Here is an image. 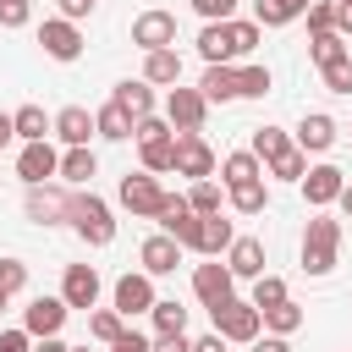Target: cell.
I'll list each match as a JSON object with an SVG mask.
<instances>
[{"label": "cell", "instance_id": "cell-1", "mask_svg": "<svg viewBox=\"0 0 352 352\" xmlns=\"http://www.w3.org/2000/svg\"><path fill=\"white\" fill-rule=\"evenodd\" d=\"M336 258H341V220H330L319 209L302 231V275H330Z\"/></svg>", "mask_w": 352, "mask_h": 352}, {"label": "cell", "instance_id": "cell-2", "mask_svg": "<svg viewBox=\"0 0 352 352\" xmlns=\"http://www.w3.org/2000/svg\"><path fill=\"white\" fill-rule=\"evenodd\" d=\"M66 220L88 248H110L116 242V214H110V204L99 192H72V214Z\"/></svg>", "mask_w": 352, "mask_h": 352}, {"label": "cell", "instance_id": "cell-3", "mask_svg": "<svg viewBox=\"0 0 352 352\" xmlns=\"http://www.w3.org/2000/svg\"><path fill=\"white\" fill-rule=\"evenodd\" d=\"M209 319H214V336H220V341H242V346H253V341H258V330H264L258 308H253V302H242V297H231V302L209 308Z\"/></svg>", "mask_w": 352, "mask_h": 352}, {"label": "cell", "instance_id": "cell-4", "mask_svg": "<svg viewBox=\"0 0 352 352\" xmlns=\"http://www.w3.org/2000/svg\"><path fill=\"white\" fill-rule=\"evenodd\" d=\"M132 44L143 50V55H154V50H176V11H138L132 16Z\"/></svg>", "mask_w": 352, "mask_h": 352}, {"label": "cell", "instance_id": "cell-5", "mask_svg": "<svg viewBox=\"0 0 352 352\" xmlns=\"http://www.w3.org/2000/svg\"><path fill=\"white\" fill-rule=\"evenodd\" d=\"M170 170H176V176H192V182H209V176H214V148L204 143V132H176Z\"/></svg>", "mask_w": 352, "mask_h": 352}, {"label": "cell", "instance_id": "cell-6", "mask_svg": "<svg viewBox=\"0 0 352 352\" xmlns=\"http://www.w3.org/2000/svg\"><path fill=\"white\" fill-rule=\"evenodd\" d=\"M154 220H160V231H165L170 242H182V253H187V248H198V214L187 209V198H182V192H165V204H160V214H154Z\"/></svg>", "mask_w": 352, "mask_h": 352}, {"label": "cell", "instance_id": "cell-7", "mask_svg": "<svg viewBox=\"0 0 352 352\" xmlns=\"http://www.w3.org/2000/svg\"><path fill=\"white\" fill-rule=\"evenodd\" d=\"M192 297H198L204 308H220V302H231V297H236V275L226 270V258H220V264L209 258V264H198V270H192Z\"/></svg>", "mask_w": 352, "mask_h": 352}, {"label": "cell", "instance_id": "cell-8", "mask_svg": "<svg viewBox=\"0 0 352 352\" xmlns=\"http://www.w3.org/2000/svg\"><path fill=\"white\" fill-rule=\"evenodd\" d=\"M204 116H209V104H204L198 88H182V82H176V88L165 94V121H170V132H198Z\"/></svg>", "mask_w": 352, "mask_h": 352}, {"label": "cell", "instance_id": "cell-9", "mask_svg": "<svg viewBox=\"0 0 352 352\" xmlns=\"http://www.w3.org/2000/svg\"><path fill=\"white\" fill-rule=\"evenodd\" d=\"M297 187H302V198H308V209L319 214V209H330V204L341 198V187H346V176H341V165H308Z\"/></svg>", "mask_w": 352, "mask_h": 352}, {"label": "cell", "instance_id": "cell-10", "mask_svg": "<svg viewBox=\"0 0 352 352\" xmlns=\"http://www.w3.org/2000/svg\"><path fill=\"white\" fill-rule=\"evenodd\" d=\"M121 204H126L132 214L154 220V214H160V204H165V187H160L148 170H126V176H121Z\"/></svg>", "mask_w": 352, "mask_h": 352}, {"label": "cell", "instance_id": "cell-11", "mask_svg": "<svg viewBox=\"0 0 352 352\" xmlns=\"http://www.w3.org/2000/svg\"><path fill=\"white\" fill-rule=\"evenodd\" d=\"M16 176H22V187H44V182L60 176V154H55L50 143H22V154H16Z\"/></svg>", "mask_w": 352, "mask_h": 352}, {"label": "cell", "instance_id": "cell-12", "mask_svg": "<svg viewBox=\"0 0 352 352\" xmlns=\"http://www.w3.org/2000/svg\"><path fill=\"white\" fill-rule=\"evenodd\" d=\"M28 220H38V226H60L66 214H72V192L66 187H55V182H44V187H28Z\"/></svg>", "mask_w": 352, "mask_h": 352}, {"label": "cell", "instance_id": "cell-13", "mask_svg": "<svg viewBox=\"0 0 352 352\" xmlns=\"http://www.w3.org/2000/svg\"><path fill=\"white\" fill-rule=\"evenodd\" d=\"M38 44H44L50 60H77V55H82V28L66 22V16H50V22L38 28Z\"/></svg>", "mask_w": 352, "mask_h": 352}, {"label": "cell", "instance_id": "cell-14", "mask_svg": "<svg viewBox=\"0 0 352 352\" xmlns=\"http://www.w3.org/2000/svg\"><path fill=\"white\" fill-rule=\"evenodd\" d=\"M66 302L60 297H33L28 308H22V330L33 336V341H44V336H60V324H66Z\"/></svg>", "mask_w": 352, "mask_h": 352}, {"label": "cell", "instance_id": "cell-15", "mask_svg": "<svg viewBox=\"0 0 352 352\" xmlns=\"http://www.w3.org/2000/svg\"><path fill=\"white\" fill-rule=\"evenodd\" d=\"M60 302H66V308H94V302H99V270H94V264H66V275H60Z\"/></svg>", "mask_w": 352, "mask_h": 352}, {"label": "cell", "instance_id": "cell-16", "mask_svg": "<svg viewBox=\"0 0 352 352\" xmlns=\"http://www.w3.org/2000/svg\"><path fill=\"white\" fill-rule=\"evenodd\" d=\"M154 308V280L138 270V275H121L116 280V314L121 319H132V314H148Z\"/></svg>", "mask_w": 352, "mask_h": 352}, {"label": "cell", "instance_id": "cell-17", "mask_svg": "<svg viewBox=\"0 0 352 352\" xmlns=\"http://www.w3.org/2000/svg\"><path fill=\"white\" fill-rule=\"evenodd\" d=\"M198 55H204L209 66H231V60H236V33H231V22H204Z\"/></svg>", "mask_w": 352, "mask_h": 352}, {"label": "cell", "instance_id": "cell-18", "mask_svg": "<svg viewBox=\"0 0 352 352\" xmlns=\"http://www.w3.org/2000/svg\"><path fill=\"white\" fill-rule=\"evenodd\" d=\"M66 148H88V138H94V110H82V104H66V110H55V126H50Z\"/></svg>", "mask_w": 352, "mask_h": 352}, {"label": "cell", "instance_id": "cell-19", "mask_svg": "<svg viewBox=\"0 0 352 352\" xmlns=\"http://www.w3.org/2000/svg\"><path fill=\"white\" fill-rule=\"evenodd\" d=\"M138 258H143V275L154 280V275H176V264H182V242H170L165 231L160 236H148L143 248H138Z\"/></svg>", "mask_w": 352, "mask_h": 352}, {"label": "cell", "instance_id": "cell-20", "mask_svg": "<svg viewBox=\"0 0 352 352\" xmlns=\"http://www.w3.org/2000/svg\"><path fill=\"white\" fill-rule=\"evenodd\" d=\"M226 270H231L236 280H258V275H264V242H258V236H236V242L226 248Z\"/></svg>", "mask_w": 352, "mask_h": 352}, {"label": "cell", "instance_id": "cell-21", "mask_svg": "<svg viewBox=\"0 0 352 352\" xmlns=\"http://www.w3.org/2000/svg\"><path fill=\"white\" fill-rule=\"evenodd\" d=\"M292 143H297L302 154H324V148L336 143V121H330L324 110H314V116L297 121V138H292Z\"/></svg>", "mask_w": 352, "mask_h": 352}, {"label": "cell", "instance_id": "cell-22", "mask_svg": "<svg viewBox=\"0 0 352 352\" xmlns=\"http://www.w3.org/2000/svg\"><path fill=\"white\" fill-rule=\"evenodd\" d=\"M231 242H236V231H231V220H226V214H198V248H192V253L220 258Z\"/></svg>", "mask_w": 352, "mask_h": 352}, {"label": "cell", "instance_id": "cell-23", "mask_svg": "<svg viewBox=\"0 0 352 352\" xmlns=\"http://www.w3.org/2000/svg\"><path fill=\"white\" fill-rule=\"evenodd\" d=\"M143 82H148V88H176V82H182V55H176V50L143 55Z\"/></svg>", "mask_w": 352, "mask_h": 352}, {"label": "cell", "instance_id": "cell-24", "mask_svg": "<svg viewBox=\"0 0 352 352\" xmlns=\"http://www.w3.org/2000/svg\"><path fill=\"white\" fill-rule=\"evenodd\" d=\"M110 104H121V110H126L132 121H143V116H154V88H148L143 77H138V82L126 77V82H116V94H110Z\"/></svg>", "mask_w": 352, "mask_h": 352}, {"label": "cell", "instance_id": "cell-25", "mask_svg": "<svg viewBox=\"0 0 352 352\" xmlns=\"http://www.w3.org/2000/svg\"><path fill=\"white\" fill-rule=\"evenodd\" d=\"M198 94H204V104H226V99H236V66H204Z\"/></svg>", "mask_w": 352, "mask_h": 352}, {"label": "cell", "instance_id": "cell-26", "mask_svg": "<svg viewBox=\"0 0 352 352\" xmlns=\"http://www.w3.org/2000/svg\"><path fill=\"white\" fill-rule=\"evenodd\" d=\"M50 116L38 110V104H22V110H11V132L22 138V143H50Z\"/></svg>", "mask_w": 352, "mask_h": 352}, {"label": "cell", "instance_id": "cell-27", "mask_svg": "<svg viewBox=\"0 0 352 352\" xmlns=\"http://www.w3.org/2000/svg\"><path fill=\"white\" fill-rule=\"evenodd\" d=\"M258 176H264V165H258L253 148H236V154L220 160V182H226V187H242V182H258Z\"/></svg>", "mask_w": 352, "mask_h": 352}, {"label": "cell", "instance_id": "cell-28", "mask_svg": "<svg viewBox=\"0 0 352 352\" xmlns=\"http://www.w3.org/2000/svg\"><path fill=\"white\" fill-rule=\"evenodd\" d=\"M308 11V0H253V22L258 28H286Z\"/></svg>", "mask_w": 352, "mask_h": 352}, {"label": "cell", "instance_id": "cell-29", "mask_svg": "<svg viewBox=\"0 0 352 352\" xmlns=\"http://www.w3.org/2000/svg\"><path fill=\"white\" fill-rule=\"evenodd\" d=\"M148 319H154V336H187V308L176 297H154Z\"/></svg>", "mask_w": 352, "mask_h": 352}, {"label": "cell", "instance_id": "cell-30", "mask_svg": "<svg viewBox=\"0 0 352 352\" xmlns=\"http://www.w3.org/2000/svg\"><path fill=\"white\" fill-rule=\"evenodd\" d=\"M94 132L110 138V143H126V138H132V116H126L121 104H99V110H94Z\"/></svg>", "mask_w": 352, "mask_h": 352}, {"label": "cell", "instance_id": "cell-31", "mask_svg": "<svg viewBox=\"0 0 352 352\" xmlns=\"http://www.w3.org/2000/svg\"><path fill=\"white\" fill-rule=\"evenodd\" d=\"M226 204H231L236 214H264V204H270L264 176H258V182H242V187H226Z\"/></svg>", "mask_w": 352, "mask_h": 352}, {"label": "cell", "instance_id": "cell-32", "mask_svg": "<svg viewBox=\"0 0 352 352\" xmlns=\"http://www.w3.org/2000/svg\"><path fill=\"white\" fill-rule=\"evenodd\" d=\"M170 154H176V132L170 138H154V143H138V160H143L148 176H165L170 170Z\"/></svg>", "mask_w": 352, "mask_h": 352}, {"label": "cell", "instance_id": "cell-33", "mask_svg": "<svg viewBox=\"0 0 352 352\" xmlns=\"http://www.w3.org/2000/svg\"><path fill=\"white\" fill-rule=\"evenodd\" d=\"M99 170V160H94V148H66L60 154V182H72V187H82L88 176Z\"/></svg>", "mask_w": 352, "mask_h": 352}, {"label": "cell", "instance_id": "cell-34", "mask_svg": "<svg viewBox=\"0 0 352 352\" xmlns=\"http://www.w3.org/2000/svg\"><path fill=\"white\" fill-rule=\"evenodd\" d=\"M258 319H264V330H270V336H292V330H302V308H297L292 297H286V302H275V308H264Z\"/></svg>", "mask_w": 352, "mask_h": 352}, {"label": "cell", "instance_id": "cell-35", "mask_svg": "<svg viewBox=\"0 0 352 352\" xmlns=\"http://www.w3.org/2000/svg\"><path fill=\"white\" fill-rule=\"evenodd\" d=\"M270 94V66H236V99H264Z\"/></svg>", "mask_w": 352, "mask_h": 352}, {"label": "cell", "instance_id": "cell-36", "mask_svg": "<svg viewBox=\"0 0 352 352\" xmlns=\"http://www.w3.org/2000/svg\"><path fill=\"white\" fill-rule=\"evenodd\" d=\"M286 148H292V138H286L280 126H258V132H253V154H258V165H270V160L286 154Z\"/></svg>", "mask_w": 352, "mask_h": 352}, {"label": "cell", "instance_id": "cell-37", "mask_svg": "<svg viewBox=\"0 0 352 352\" xmlns=\"http://www.w3.org/2000/svg\"><path fill=\"white\" fill-rule=\"evenodd\" d=\"M220 204H226L220 182H192V192H187V209L192 214H220Z\"/></svg>", "mask_w": 352, "mask_h": 352}, {"label": "cell", "instance_id": "cell-38", "mask_svg": "<svg viewBox=\"0 0 352 352\" xmlns=\"http://www.w3.org/2000/svg\"><path fill=\"white\" fill-rule=\"evenodd\" d=\"M302 170H308V154H302L297 143H292L286 154H275V160H270V176H280V182H302Z\"/></svg>", "mask_w": 352, "mask_h": 352}, {"label": "cell", "instance_id": "cell-39", "mask_svg": "<svg viewBox=\"0 0 352 352\" xmlns=\"http://www.w3.org/2000/svg\"><path fill=\"white\" fill-rule=\"evenodd\" d=\"M248 302H253L258 314H264V308H275V302H286V280H280V275H258V280H253V297H248Z\"/></svg>", "mask_w": 352, "mask_h": 352}, {"label": "cell", "instance_id": "cell-40", "mask_svg": "<svg viewBox=\"0 0 352 352\" xmlns=\"http://www.w3.org/2000/svg\"><path fill=\"white\" fill-rule=\"evenodd\" d=\"M308 55H314L319 66H330V60H341V55H352V50H346V38H341V33H314Z\"/></svg>", "mask_w": 352, "mask_h": 352}, {"label": "cell", "instance_id": "cell-41", "mask_svg": "<svg viewBox=\"0 0 352 352\" xmlns=\"http://www.w3.org/2000/svg\"><path fill=\"white\" fill-rule=\"evenodd\" d=\"M121 330H126V319H121L116 308H99V314L88 319V336H94V341H104V346H110V341H116Z\"/></svg>", "mask_w": 352, "mask_h": 352}, {"label": "cell", "instance_id": "cell-42", "mask_svg": "<svg viewBox=\"0 0 352 352\" xmlns=\"http://www.w3.org/2000/svg\"><path fill=\"white\" fill-rule=\"evenodd\" d=\"M308 33H336V0H308Z\"/></svg>", "mask_w": 352, "mask_h": 352}, {"label": "cell", "instance_id": "cell-43", "mask_svg": "<svg viewBox=\"0 0 352 352\" xmlns=\"http://www.w3.org/2000/svg\"><path fill=\"white\" fill-rule=\"evenodd\" d=\"M319 72H324V88L330 94H352V55H341V60H330Z\"/></svg>", "mask_w": 352, "mask_h": 352}, {"label": "cell", "instance_id": "cell-44", "mask_svg": "<svg viewBox=\"0 0 352 352\" xmlns=\"http://www.w3.org/2000/svg\"><path fill=\"white\" fill-rule=\"evenodd\" d=\"M28 286V264L22 258H0V297H16Z\"/></svg>", "mask_w": 352, "mask_h": 352}, {"label": "cell", "instance_id": "cell-45", "mask_svg": "<svg viewBox=\"0 0 352 352\" xmlns=\"http://www.w3.org/2000/svg\"><path fill=\"white\" fill-rule=\"evenodd\" d=\"M231 33H236V55H253V50H258V38H264V28H258V22H236V16H231Z\"/></svg>", "mask_w": 352, "mask_h": 352}, {"label": "cell", "instance_id": "cell-46", "mask_svg": "<svg viewBox=\"0 0 352 352\" xmlns=\"http://www.w3.org/2000/svg\"><path fill=\"white\" fill-rule=\"evenodd\" d=\"M132 138H138V143H154V138H170V121H165V116H143V121H132Z\"/></svg>", "mask_w": 352, "mask_h": 352}, {"label": "cell", "instance_id": "cell-47", "mask_svg": "<svg viewBox=\"0 0 352 352\" xmlns=\"http://www.w3.org/2000/svg\"><path fill=\"white\" fill-rule=\"evenodd\" d=\"M192 11H198L204 22H231V16H236V0H192Z\"/></svg>", "mask_w": 352, "mask_h": 352}, {"label": "cell", "instance_id": "cell-48", "mask_svg": "<svg viewBox=\"0 0 352 352\" xmlns=\"http://www.w3.org/2000/svg\"><path fill=\"white\" fill-rule=\"evenodd\" d=\"M28 22V0H0V28H22Z\"/></svg>", "mask_w": 352, "mask_h": 352}, {"label": "cell", "instance_id": "cell-49", "mask_svg": "<svg viewBox=\"0 0 352 352\" xmlns=\"http://www.w3.org/2000/svg\"><path fill=\"white\" fill-rule=\"evenodd\" d=\"M110 352H148V336H138V330H121V336L110 341Z\"/></svg>", "mask_w": 352, "mask_h": 352}, {"label": "cell", "instance_id": "cell-50", "mask_svg": "<svg viewBox=\"0 0 352 352\" xmlns=\"http://www.w3.org/2000/svg\"><path fill=\"white\" fill-rule=\"evenodd\" d=\"M0 352H33V336L28 330H0Z\"/></svg>", "mask_w": 352, "mask_h": 352}, {"label": "cell", "instance_id": "cell-51", "mask_svg": "<svg viewBox=\"0 0 352 352\" xmlns=\"http://www.w3.org/2000/svg\"><path fill=\"white\" fill-rule=\"evenodd\" d=\"M148 352H192V341H187V336H154Z\"/></svg>", "mask_w": 352, "mask_h": 352}, {"label": "cell", "instance_id": "cell-52", "mask_svg": "<svg viewBox=\"0 0 352 352\" xmlns=\"http://www.w3.org/2000/svg\"><path fill=\"white\" fill-rule=\"evenodd\" d=\"M88 11H94V0H60V16H66V22H82Z\"/></svg>", "mask_w": 352, "mask_h": 352}, {"label": "cell", "instance_id": "cell-53", "mask_svg": "<svg viewBox=\"0 0 352 352\" xmlns=\"http://www.w3.org/2000/svg\"><path fill=\"white\" fill-rule=\"evenodd\" d=\"M253 352H292V341L286 336H264V341H253Z\"/></svg>", "mask_w": 352, "mask_h": 352}, {"label": "cell", "instance_id": "cell-54", "mask_svg": "<svg viewBox=\"0 0 352 352\" xmlns=\"http://www.w3.org/2000/svg\"><path fill=\"white\" fill-rule=\"evenodd\" d=\"M192 352H226V341L209 330V336H198V341H192Z\"/></svg>", "mask_w": 352, "mask_h": 352}, {"label": "cell", "instance_id": "cell-55", "mask_svg": "<svg viewBox=\"0 0 352 352\" xmlns=\"http://www.w3.org/2000/svg\"><path fill=\"white\" fill-rule=\"evenodd\" d=\"M33 352H72L60 336H44V341H33Z\"/></svg>", "mask_w": 352, "mask_h": 352}, {"label": "cell", "instance_id": "cell-56", "mask_svg": "<svg viewBox=\"0 0 352 352\" xmlns=\"http://www.w3.org/2000/svg\"><path fill=\"white\" fill-rule=\"evenodd\" d=\"M336 204H341V214H346V220H352V182H346V187H341V198H336Z\"/></svg>", "mask_w": 352, "mask_h": 352}, {"label": "cell", "instance_id": "cell-57", "mask_svg": "<svg viewBox=\"0 0 352 352\" xmlns=\"http://www.w3.org/2000/svg\"><path fill=\"white\" fill-rule=\"evenodd\" d=\"M11 138H16V132H11V116L0 110V143H11Z\"/></svg>", "mask_w": 352, "mask_h": 352}, {"label": "cell", "instance_id": "cell-58", "mask_svg": "<svg viewBox=\"0 0 352 352\" xmlns=\"http://www.w3.org/2000/svg\"><path fill=\"white\" fill-rule=\"evenodd\" d=\"M6 302H11V297H0V314H6Z\"/></svg>", "mask_w": 352, "mask_h": 352}, {"label": "cell", "instance_id": "cell-59", "mask_svg": "<svg viewBox=\"0 0 352 352\" xmlns=\"http://www.w3.org/2000/svg\"><path fill=\"white\" fill-rule=\"evenodd\" d=\"M72 352H88V346H72Z\"/></svg>", "mask_w": 352, "mask_h": 352}, {"label": "cell", "instance_id": "cell-60", "mask_svg": "<svg viewBox=\"0 0 352 352\" xmlns=\"http://www.w3.org/2000/svg\"><path fill=\"white\" fill-rule=\"evenodd\" d=\"M346 138H352V126H346Z\"/></svg>", "mask_w": 352, "mask_h": 352}]
</instances>
